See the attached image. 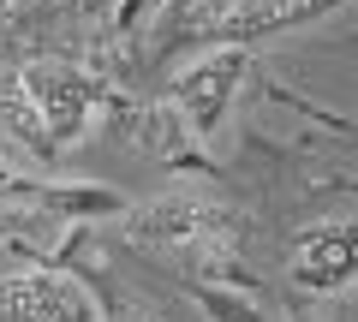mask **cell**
<instances>
[{
	"mask_svg": "<svg viewBox=\"0 0 358 322\" xmlns=\"http://www.w3.org/2000/svg\"><path fill=\"white\" fill-rule=\"evenodd\" d=\"M114 102L102 72H90L78 60H24L6 84V126H18V138L36 155H60L96 126V108Z\"/></svg>",
	"mask_w": 358,
	"mask_h": 322,
	"instance_id": "cell-1",
	"label": "cell"
},
{
	"mask_svg": "<svg viewBox=\"0 0 358 322\" xmlns=\"http://www.w3.org/2000/svg\"><path fill=\"white\" fill-rule=\"evenodd\" d=\"M126 233L167 263H221L239 239V215L209 197H155L126 221Z\"/></svg>",
	"mask_w": 358,
	"mask_h": 322,
	"instance_id": "cell-2",
	"label": "cell"
},
{
	"mask_svg": "<svg viewBox=\"0 0 358 322\" xmlns=\"http://www.w3.org/2000/svg\"><path fill=\"white\" fill-rule=\"evenodd\" d=\"M245 72H251V48H233L227 42V48L203 54L197 66H185V72L173 78V108L185 114V131H192L197 143H215V131L227 126Z\"/></svg>",
	"mask_w": 358,
	"mask_h": 322,
	"instance_id": "cell-3",
	"label": "cell"
},
{
	"mask_svg": "<svg viewBox=\"0 0 358 322\" xmlns=\"http://www.w3.org/2000/svg\"><path fill=\"white\" fill-rule=\"evenodd\" d=\"M299 293H346L358 286V215H334V221H310L293 239V263H287Z\"/></svg>",
	"mask_w": 358,
	"mask_h": 322,
	"instance_id": "cell-4",
	"label": "cell"
},
{
	"mask_svg": "<svg viewBox=\"0 0 358 322\" xmlns=\"http://www.w3.org/2000/svg\"><path fill=\"white\" fill-rule=\"evenodd\" d=\"M0 322H102L96 298L60 269L0 275Z\"/></svg>",
	"mask_w": 358,
	"mask_h": 322,
	"instance_id": "cell-5",
	"label": "cell"
},
{
	"mask_svg": "<svg viewBox=\"0 0 358 322\" xmlns=\"http://www.w3.org/2000/svg\"><path fill=\"white\" fill-rule=\"evenodd\" d=\"M334 6H341V0H233V6H221V18L209 24V36L233 42V48H251V42H263V36L317 24Z\"/></svg>",
	"mask_w": 358,
	"mask_h": 322,
	"instance_id": "cell-6",
	"label": "cell"
},
{
	"mask_svg": "<svg viewBox=\"0 0 358 322\" xmlns=\"http://www.w3.org/2000/svg\"><path fill=\"white\" fill-rule=\"evenodd\" d=\"M13 197H36V185H30L24 173H13V168H0V203H13Z\"/></svg>",
	"mask_w": 358,
	"mask_h": 322,
	"instance_id": "cell-7",
	"label": "cell"
},
{
	"mask_svg": "<svg viewBox=\"0 0 358 322\" xmlns=\"http://www.w3.org/2000/svg\"><path fill=\"white\" fill-rule=\"evenodd\" d=\"M54 6H72V13H114V6H131V0H54Z\"/></svg>",
	"mask_w": 358,
	"mask_h": 322,
	"instance_id": "cell-8",
	"label": "cell"
},
{
	"mask_svg": "<svg viewBox=\"0 0 358 322\" xmlns=\"http://www.w3.org/2000/svg\"><path fill=\"white\" fill-rule=\"evenodd\" d=\"M108 322H150V316H138V310H114Z\"/></svg>",
	"mask_w": 358,
	"mask_h": 322,
	"instance_id": "cell-9",
	"label": "cell"
}]
</instances>
